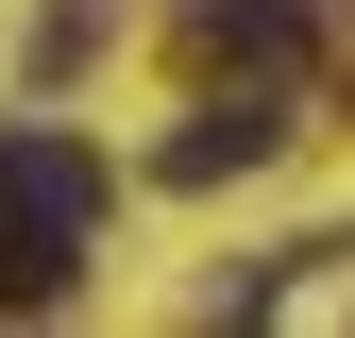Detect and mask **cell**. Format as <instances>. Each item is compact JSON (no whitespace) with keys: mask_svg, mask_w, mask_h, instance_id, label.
I'll return each instance as SVG.
<instances>
[{"mask_svg":"<svg viewBox=\"0 0 355 338\" xmlns=\"http://www.w3.org/2000/svg\"><path fill=\"white\" fill-rule=\"evenodd\" d=\"M271 136H288V84H271V68H237L187 136H169V186H237V169H271Z\"/></svg>","mask_w":355,"mask_h":338,"instance_id":"2","label":"cell"},{"mask_svg":"<svg viewBox=\"0 0 355 338\" xmlns=\"http://www.w3.org/2000/svg\"><path fill=\"white\" fill-rule=\"evenodd\" d=\"M187 68H304V0H187Z\"/></svg>","mask_w":355,"mask_h":338,"instance_id":"3","label":"cell"},{"mask_svg":"<svg viewBox=\"0 0 355 338\" xmlns=\"http://www.w3.org/2000/svg\"><path fill=\"white\" fill-rule=\"evenodd\" d=\"M85 254H102V152L85 136H0V321L51 305Z\"/></svg>","mask_w":355,"mask_h":338,"instance_id":"1","label":"cell"}]
</instances>
